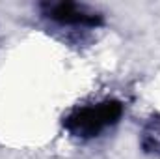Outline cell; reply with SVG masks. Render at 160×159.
Returning a JSON list of instances; mask_svg holds the SVG:
<instances>
[{"label": "cell", "mask_w": 160, "mask_h": 159, "mask_svg": "<svg viewBox=\"0 0 160 159\" xmlns=\"http://www.w3.org/2000/svg\"><path fill=\"white\" fill-rule=\"evenodd\" d=\"M125 105L116 97H106L91 105L73 109L63 118V129L78 140H91L119 123Z\"/></svg>", "instance_id": "6da1fadb"}, {"label": "cell", "mask_w": 160, "mask_h": 159, "mask_svg": "<svg viewBox=\"0 0 160 159\" xmlns=\"http://www.w3.org/2000/svg\"><path fill=\"white\" fill-rule=\"evenodd\" d=\"M41 13L58 26L71 28H97L102 23V15L93 8L77 2H47L41 4Z\"/></svg>", "instance_id": "7a4b0ae2"}]
</instances>
